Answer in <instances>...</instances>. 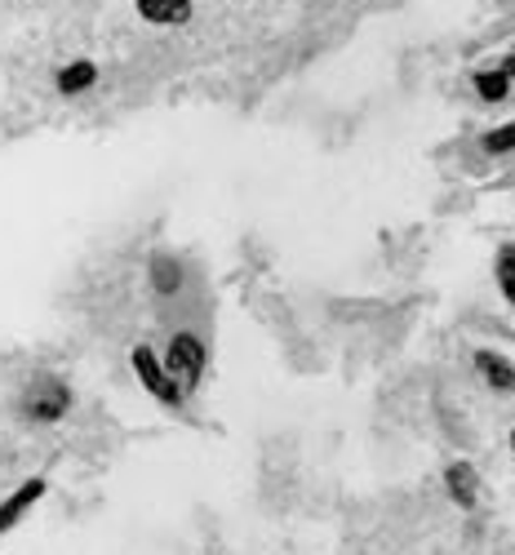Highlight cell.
Returning a JSON list of instances; mask_svg holds the SVG:
<instances>
[{"label": "cell", "mask_w": 515, "mask_h": 555, "mask_svg": "<svg viewBox=\"0 0 515 555\" xmlns=\"http://www.w3.org/2000/svg\"><path fill=\"white\" fill-rule=\"evenodd\" d=\"M493 281H498V294L506 298V307H515V245H502L498 258H493Z\"/></svg>", "instance_id": "11"}, {"label": "cell", "mask_w": 515, "mask_h": 555, "mask_svg": "<svg viewBox=\"0 0 515 555\" xmlns=\"http://www.w3.org/2000/svg\"><path fill=\"white\" fill-rule=\"evenodd\" d=\"M165 364H169V374L182 383V391H196L201 378H205V369H209V347H205V338L192 334V330H178V334L169 338Z\"/></svg>", "instance_id": "3"}, {"label": "cell", "mask_w": 515, "mask_h": 555, "mask_svg": "<svg viewBox=\"0 0 515 555\" xmlns=\"http://www.w3.org/2000/svg\"><path fill=\"white\" fill-rule=\"evenodd\" d=\"M72 404H76L72 400V387L63 378H54V374L31 378L27 391H23V400H18L27 423H59V418H67V413H72Z\"/></svg>", "instance_id": "1"}, {"label": "cell", "mask_w": 515, "mask_h": 555, "mask_svg": "<svg viewBox=\"0 0 515 555\" xmlns=\"http://www.w3.org/2000/svg\"><path fill=\"white\" fill-rule=\"evenodd\" d=\"M99 80V67H93L89 59H76V63H67V67H59V76H54V85H59V94H85V89Z\"/></svg>", "instance_id": "10"}, {"label": "cell", "mask_w": 515, "mask_h": 555, "mask_svg": "<svg viewBox=\"0 0 515 555\" xmlns=\"http://www.w3.org/2000/svg\"><path fill=\"white\" fill-rule=\"evenodd\" d=\"M133 10L152 27H182L192 18V0H133Z\"/></svg>", "instance_id": "7"}, {"label": "cell", "mask_w": 515, "mask_h": 555, "mask_svg": "<svg viewBox=\"0 0 515 555\" xmlns=\"http://www.w3.org/2000/svg\"><path fill=\"white\" fill-rule=\"evenodd\" d=\"M472 364H476V374H480V378H485L493 391H502V396H515V360H511V356L480 347V351L472 356Z\"/></svg>", "instance_id": "5"}, {"label": "cell", "mask_w": 515, "mask_h": 555, "mask_svg": "<svg viewBox=\"0 0 515 555\" xmlns=\"http://www.w3.org/2000/svg\"><path fill=\"white\" fill-rule=\"evenodd\" d=\"M129 364H133V378L143 383V391L147 396H156L165 409H182V383L169 374V364L165 360H156V351L147 347V343H138L133 351H129Z\"/></svg>", "instance_id": "2"}, {"label": "cell", "mask_w": 515, "mask_h": 555, "mask_svg": "<svg viewBox=\"0 0 515 555\" xmlns=\"http://www.w3.org/2000/svg\"><path fill=\"white\" fill-rule=\"evenodd\" d=\"M511 457H515V427H511Z\"/></svg>", "instance_id": "13"}, {"label": "cell", "mask_w": 515, "mask_h": 555, "mask_svg": "<svg viewBox=\"0 0 515 555\" xmlns=\"http://www.w3.org/2000/svg\"><path fill=\"white\" fill-rule=\"evenodd\" d=\"M147 275H152L156 298H173V294L182 289V262H173L169 254H156V258L147 262Z\"/></svg>", "instance_id": "9"}, {"label": "cell", "mask_w": 515, "mask_h": 555, "mask_svg": "<svg viewBox=\"0 0 515 555\" xmlns=\"http://www.w3.org/2000/svg\"><path fill=\"white\" fill-rule=\"evenodd\" d=\"M472 85H476V99L480 103H502L511 94V85H515V54H506L493 72H476Z\"/></svg>", "instance_id": "6"}, {"label": "cell", "mask_w": 515, "mask_h": 555, "mask_svg": "<svg viewBox=\"0 0 515 555\" xmlns=\"http://www.w3.org/2000/svg\"><path fill=\"white\" fill-rule=\"evenodd\" d=\"M44 493H50V480H44V476H31V480H23L5 502H0V533H10L27 512H31V506L44 498Z\"/></svg>", "instance_id": "4"}, {"label": "cell", "mask_w": 515, "mask_h": 555, "mask_svg": "<svg viewBox=\"0 0 515 555\" xmlns=\"http://www.w3.org/2000/svg\"><path fill=\"white\" fill-rule=\"evenodd\" d=\"M480 147H485L489 156H511V152H515V120H502L498 129H489V133L480 138Z\"/></svg>", "instance_id": "12"}, {"label": "cell", "mask_w": 515, "mask_h": 555, "mask_svg": "<svg viewBox=\"0 0 515 555\" xmlns=\"http://www.w3.org/2000/svg\"><path fill=\"white\" fill-rule=\"evenodd\" d=\"M445 489H449V498L462 506V512H472L476 498H480V476H476L472 462H449V472H445Z\"/></svg>", "instance_id": "8"}]
</instances>
